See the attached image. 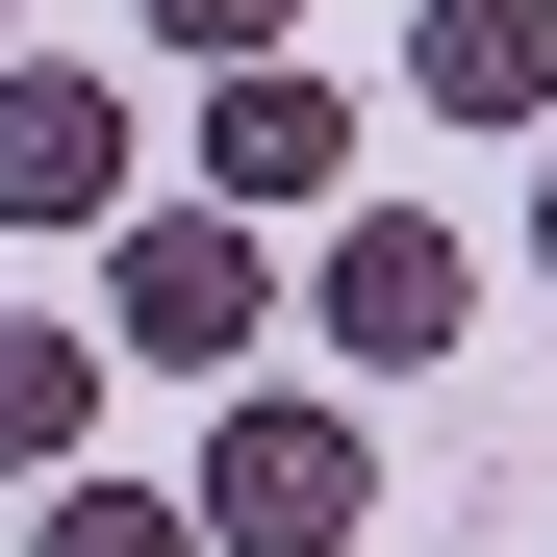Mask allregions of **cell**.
<instances>
[{"instance_id": "7", "label": "cell", "mask_w": 557, "mask_h": 557, "mask_svg": "<svg viewBox=\"0 0 557 557\" xmlns=\"http://www.w3.org/2000/svg\"><path fill=\"white\" fill-rule=\"evenodd\" d=\"M76 431H102V330H0V456L51 482Z\"/></svg>"}, {"instance_id": "6", "label": "cell", "mask_w": 557, "mask_h": 557, "mask_svg": "<svg viewBox=\"0 0 557 557\" xmlns=\"http://www.w3.org/2000/svg\"><path fill=\"white\" fill-rule=\"evenodd\" d=\"M406 102L431 127H557V0H431L406 26Z\"/></svg>"}, {"instance_id": "3", "label": "cell", "mask_w": 557, "mask_h": 557, "mask_svg": "<svg viewBox=\"0 0 557 557\" xmlns=\"http://www.w3.org/2000/svg\"><path fill=\"white\" fill-rule=\"evenodd\" d=\"M305 305H330V355H381V381H406V355H456V330H482V253H456L431 203H355Z\"/></svg>"}, {"instance_id": "4", "label": "cell", "mask_w": 557, "mask_h": 557, "mask_svg": "<svg viewBox=\"0 0 557 557\" xmlns=\"http://www.w3.org/2000/svg\"><path fill=\"white\" fill-rule=\"evenodd\" d=\"M127 203V102L76 51H0V228H102Z\"/></svg>"}, {"instance_id": "2", "label": "cell", "mask_w": 557, "mask_h": 557, "mask_svg": "<svg viewBox=\"0 0 557 557\" xmlns=\"http://www.w3.org/2000/svg\"><path fill=\"white\" fill-rule=\"evenodd\" d=\"M203 532H228V557H355V532H381V431L305 406V381H253V406L203 431Z\"/></svg>"}, {"instance_id": "1", "label": "cell", "mask_w": 557, "mask_h": 557, "mask_svg": "<svg viewBox=\"0 0 557 557\" xmlns=\"http://www.w3.org/2000/svg\"><path fill=\"white\" fill-rule=\"evenodd\" d=\"M253 330H278L253 203H102V355H152V381H228Z\"/></svg>"}, {"instance_id": "10", "label": "cell", "mask_w": 557, "mask_h": 557, "mask_svg": "<svg viewBox=\"0 0 557 557\" xmlns=\"http://www.w3.org/2000/svg\"><path fill=\"white\" fill-rule=\"evenodd\" d=\"M532 253H557V152H532Z\"/></svg>"}, {"instance_id": "5", "label": "cell", "mask_w": 557, "mask_h": 557, "mask_svg": "<svg viewBox=\"0 0 557 557\" xmlns=\"http://www.w3.org/2000/svg\"><path fill=\"white\" fill-rule=\"evenodd\" d=\"M355 177V102L305 51H228V102H203V203H330Z\"/></svg>"}, {"instance_id": "9", "label": "cell", "mask_w": 557, "mask_h": 557, "mask_svg": "<svg viewBox=\"0 0 557 557\" xmlns=\"http://www.w3.org/2000/svg\"><path fill=\"white\" fill-rule=\"evenodd\" d=\"M152 51H203V76L228 51H305V0H152Z\"/></svg>"}, {"instance_id": "8", "label": "cell", "mask_w": 557, "mask_h": 557, "mask_svg": "<svg viewBox=\"0 0 557 557\" xmlns=\"http://www.w3.org/2000/svg\"><path fill=\"white\" fill-rule=\"evenodd\" d=\"M26 557H203V507L177 482H102V456H51V532Z\"/></svg>"}]
</instances>
